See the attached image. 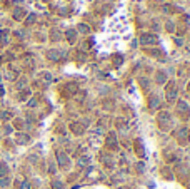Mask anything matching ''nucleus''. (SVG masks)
Listing matches in <instances>:
<instances>
[{
	"label": "nucleus",
	"mask_w": 190,
	"mask_h": 189,
	"mask_svg": "<svg viewBox=\"0 0 190 189\" xmlns=\"http://www.w3.org/2000/svg\"><path fill=\"white\" fill-rule=\"evenodd\" d=\"M157 124L160 130H170L173 125V120H172V115H170V112H167V110H160V112L157 114Z\"/></svg>",
	"instance_id": "1"
},
{
	"label": "nucleus",
	"mask_w": 190,
	"mask_h": 189,
	"mask_svg": "<svg viewBox=\"0 0 190 189\" xmlns=\"http://www.w3.org/2000/svg\"><path fill=\"white\" fill-rule=\"evenodd\" d=\"M105 147L107 151L114 152V151H119V139H117V134L114 132V130H110L109 134L105 135Z\"/></svg>",
	"instance_id": "2"
},
{
	"label": "nucleus",
	"mask_w": 190,
	"mask_h": 189,
	"mask_svg": "<svg viewBox=\"0 0 190 189\" xmlns=\"http://www.w3.org/2000/svg\"><path fill=\"white\" fill-rule=\"evenodd\" d=\"M177 94H178V89H177V84L173 80H170L167 85H165V99L167 102H175L177 100Z\"/></svg>",
	"instance_id": "3"
},
{
	"label": "nucleus",
	"mask_w": 190,
	"mask_h": 189,
	"mask_svg": "<svg viewBox=\"0 0 190 189\" xmlns=\"http://www.w3.org/2000/svg\"><path fill=\"white\" fill-rule=\"evenodd\" d=\"M57 162H58V167L63 169V171H67L70 167V157L63 151H57Z\"/></svg>",
	"instance_id": "4"
},
{
	"label": "nucleus",
	"mask_w": 190,
	"mask_h": 189,
	"mask_svg": "<svg viewBox=\"0 0 190 189\" xmlns=\"http://www.w3.org/2000/svg\"><path fill=\"white\" fill-rule=\"evenodd\" d=\"M175 137H177V140L180 144H187L190 140V130L187 127H180L175 130Z\"/></svg>",
	"instance_id": "5"
},
{
	"label": "nucleus",
	"mask_w": 190,
	"mask_h": 189,
	"mask_svg": "<svg viewBox=\"0 0 190 189\" xmlns=\"http://www.w3.org/2000/svg\"><path fill=\"white\" fill-rule=\"evenodd\" d=\"M79 90H80V89H79V85H77L75 82H67V84L62 87V92L67 95V97H72V95H75Z\"/></svg>",
	"instance_id": "6"
},
{
	"label": "nucleus",
	"mask_w": 190,
	"mask_h": 189,
	"mask_svg": "<svg viewBox=\"0 0 190 189\" xmlns=\"http://www.w3.org/2000/svg\"><path fill=\"white\" fill-rule=\"evenodd\" d=\"M69 130L74 135H84V132H85V125L82 124V122H79V120H74V122H70V125H69Z\"/></svg>",
	"instance_id": "7"
},
{
	"label": "nucleus",
	"mask_w": 190,
	"mask_h": 189,
	"mask_svg": "<svg viewBox=\"0 0 190 189\" xmlns=\"http://www.w3.org/2000/svg\"><path fill=\"white\" fill-rule=\"evenodd\" d=\"M139 42L142 43V45H153V43H157V37H155L153 33L145 32L139 37Z\"/></svg>",
	"instance_id": "8"
},
{
	"label": "nucleus",
	"mask_w": 190,
	"mask_h": 189,
	"mask_svg": "<svg viewBox=\"0 0 190 189\" xmlns=\"http://www.w3.org/2000/svg\"><path fill=\"white\" fill-rule=\"evenodd\" d=\"M177 112H178V115H183V117H187L190 114V107L185 100H182V99L177 100Z\"/></svg>",
	"instance_id": "9"
},
{
	"label": "nucleus",
	"mask_w": 190,
	"mask_h": 189,
	"mask_svg": "<svg viewBox=\"0 0 190 189\" xmlns=\"http://www.w3.org/2000/svg\"><path fill=\"white\" fill-rule=\"evenodd\" d=\"M134 149H135V154L139 157H144L145 156V147H144V142L140 139H135L134 140Z\"/></svg>",
	"instance_id": "10"
},
{
	"label": "nucleus",
	"mask_w": 190,
	"mask_h": 189,
	"mask_svg": "<svg viewBox=\"0 0 190 189\" xmlns=\"http://www.w3.org/2000/svg\"><path fill=\"white\" fill-rule=\"evenodd\" d=\"M15 142L20 144V146H25V144L30 142V135L25 134V132H17L15 134Z\"/></svg>",
	"instance_id": "11"
},
{
	"label": "nucleus",
	"mask_w": 190,
	"mask_h": 189,
	"mask_svg": "<svg viewBox=\"0 0 190 189\" xmlns=\"http://www.w3.org/2000/svg\"><path fill=\"white\" fill-rule=\"evenodd\" d=\"M115 127L124 132V130L129 129V120H127L125 117H117V119H115Z\"/></svg>",
	"instance_id": "12"
},
{
	"label": "nucleus",
	"mask_w": 190,
	"mask_h": 189,
	"mask_svg": "<svg viewBox=\"0 0 190 189\" xmlns=\"http://www.w3.org/2000/svg\"><path fill=\"white\" fill-rule=\"evenodd\" d=\"M149 109L150 110H158L160 109V99L157 95H150L149 97Z\"/></svg>",
	"instance_id": "13"
},
{
	"label": "nucleus",
	"mask_w": 190,
	"mask_h": 189,
	"mask_svg": "<svg viewBox=\"0 0 190 189\" xmlns=\"http://www.w3.org/2000/svg\"><path fill=\"white\" fill-rule=\"evenodd\" d=\"M155 82H157V84H167V72L165 70H157L155 72Z\"/></svg>",
	"instance_id": "14"
},
{
	"label": "nucleus",
	"mask_w": 190,
	"mask_h": 189,
	"mask_svg": "<svg viewBox=\"0 0 190 189\" xmlns=\"http://www.w3.org/2000/svg\"><path fill=\"white\" fill-rule=\"evenodd\" d=\"M102 107H104L105 110H114L115 109V102H114V99H104L102 100Z\"/></svg>",
	"instance_id": "15"
},
{
	"label": "nucleus",
	"mask_w": 190,
	"mask_h": 189,
	"mask_svg": "<svg viewBox=\"0 0 190 189\" xmlns=\"http://www.w3.org/2000/svg\"><path fill=\"white\" fill-rule=\"evenodd\" d=\"M45 57H47L48 60L55 62V60H58V59H60V52H58V50H47Z\"/></svg>",
	"instance_id": "16"
},
{
	"label": "nucleus",
	"mask_w": 190,
	"mask_h": 189,
	"mask_svg": "<svg viewBox=\"0 0 190 189\" xmlns=\"http://www.w3.org/2000/svg\"><path fill=\"white\" fill-rule=\"evenodd\" d=\"M8 43V30H0V47H5Z\"/></svg>",
	"instance_id": "17"
},
{
	"label": "nucleus",
	"mask_w": 190,
	"mask_h": 189,
	"mask_svg": "<svg viewBox=\"0 0 190 189\" xmlns=\"http://www.w3.org/2000/svg\"><path fill=\"white\" fill-rule=\"evenodd\" d=\"M89 162H90V157L89 156H80L79 159H77V166H79V167L89 166Z\"/></svg>",
	"instance_id": "18"
},
{
	"label": "nucleus",
	"mask_w": 190,
	"mask_h": 189,
	"mask_svg": "<svg viewBox=\"0 0 190 189\" xmlns=\"http://www.w3.org/2000/svg\"><path fill=\"white\" fill-rule=\"evenodd\" d=\"M50 189H65V184H63L60 179H52Z\"/></svg>",
	"instance_id": "19"
},
{
	"label": "nucleus",
	"mask_w": 190,
	"mask_h": 189,
	"mask_svg": "<svg viewBox=\"0 0 190 189\" xmlns=\"http://www.w3.org/2000/svg\"><path fill=\"white\" fill-rule=\"evenodd\" d=\"M12 15H13V18H15V20H22V18L25 17V10H23V8H15Z\"/></svg>",
	"instance_id": "20"
},
{
	"label": "nucleus",
	"mask_w": 190,
	"mask_h": 189,
	"mask_svg": "<svg viewBox=\"0 0 190 189\" xmlns=\"http://www.w3.org/2000/svg\"><path fill=\"white\" fill-rule=\"evenodd\" d=\"M30 89H22L20 92H18V100H27L28 97H30Z\"/></svg>",
	"instance_id": "21"
},
{
	"label": "nucleus",
	"mask_w": 190,
	"mask_h": 189,
	"mask_svg": "<svg viewBox=\"0 0 190 189\" xmlns=\"http://www.w3.org/2000/svg\"><path fill=\"white\" fill-rule=\"evenodd\" d=\"M77 38V30H74V28H69L67 30V40H69L70 43H74Z\"/></svg>",
	"instance_id": "22"
},
{
	"label": "nucleus",
	"mask_w": 190,
	"mask_h": 189,
	"mask_svg": "<svg viewBox=\"0 0 190 189\" xmlns=\"http://www.w3.org/2000/svg\"><path fill=\"white\" fill-rule=\"evenodd\" d=\"M112 62H114V67H120L122 64H124V57H122L120 54H115L114 59H112Z\"/></svg>",
	"instance_id": "23"
},
{
	"label": "nucleus",
	"mask_w": 190,
	"mask_h": 189,
	"mask_svg": "<svg viewBox=\"0 0 190 189\" xmlns=\"http://www.w3.org/2000/svg\"><path fill=\"white\" fill-rule=\"evenodd\" d=\"M8 176V166L5 162H0V177H7Z\"/></svg>",
	"instance_id": "24"
},
{
	"label": "nucleus",
	"mask_w": 190,
	"mask_h": 189,
	"mask_svg": "<svg viewBox=\"0 0 190 189\" xmlns=\"http://www.w3.org/2000/svg\"><path fill=\"white\" fill-rule=\"evenodd\" d=\"M139 84H140V87H142V89L147 90L149 87H150V80L147 79V77H140V79H139Z\"/></svg>",
	"instance_id": "25"
},
{
	"label": "nucleus",
	"mask_w": 190,
	"mask_h": 189,
	"mask_svg": "<svg viewBox=\"0 0 190 189\" xmlns=\"http://www.w3.org/2000/svg\"><path fill=\"white\" fill-rule=\"evenodd\" d=\"M163 156H165V161H167V162H175V161H177V156H175L173 152H170V151H165Z\"/></svg>",
	"instance_id": "26"
},
{
	"label": "nucleus",
	"mask_w": 190,
	"mask_h": 189,
	"mask_svg": "<svg viewBox=\"0 0 190 189\" xmlns=\"http://www.w3.org/2000/svg\"><path fill=\"white\" fill-rule=\"evenodd\" d=\"M74 97H75V100L82 102V100H84V99L87 97V92H85V90H79V92H77V94L74 95Z\"/></svg>",
	"instance_id": "27"
},
{
	"label": "nucleus",
	"mask_w": 190,
	"mask_h": 189,
	"mask_svg": "<svg viewBox=\"0 0 190 189\" xmlns=\"http://www.w3.org/2000/svg\"><path fill=\"white\" fill-rule=\"evenodd\" d=\"M77 30H80L82 33H89L90 32V27L85 25V23H79V25H77Z\"/></svg>",
	"instance_id": "28"
},
{
	"label": "nucleus",
	"mask_w": 190,
	"mask_h": 189,
	"mask_svg": "<svg viewBox=\"0 0 190 189\" xmlns=\"http://www.w3.org/2000/svg\"><path fill=\"white\" fill-rule=\"evenodd\" d=\"M13 125H15V129H23V125H25V122H23V119H13Z\"/></svg>",
	"instance_id": "29"
},
{
	"label": "nucleus",
	"mask_w": 190,
	"mask_h": 189,
	"mask_svg": "<svg viewBox=\"0 0 190 189\" xmlns=\"http://www.w3.org/2000/svg\"><path fill=\"white\" fill-rule=\"evenodd\" d=\"M0 119H2V120L12 119V112H10V110H3V112H0Z\"/></svg>",
	"instance_id": "30"
},
{
	"label": "nucleus",
	"mask_w": 190,
	"mask_h": 189,
	"mask_svg": "<svg viewBox=\"0 0 190 189\" xmlns=\"http://www.w3.org/2000/svg\"><path fill=\"white\" fill-rule=\"evenodd\" d=\"M162 176L165 177V179H173V174H172V171L167 167V169H162Z\"/></svg>",
	"instance_id": "31"
},
{
	"label": "nucleus",
	"mask_w": 190,
	"mask_h": 189,
	"mask_svg": "<svg viewBox=\"0 0 190 189\" xmlns=\"http://www.w3.org/2000/svg\"><path fill=\"white\" fill-rule=\"evenodd\" d=\"M35 20H37V15H35V13H30V15L27 17L25 23H27V25H32V23H35Z\"/></svg>",
	"instance_id": "32"
},
{
	"label": "nucleus",
	"mask_w": 190,
	"mask_h": 189,
	"mask_svg": "<svg viewBox=\"0 0 190 189\" xmlns=\"http://www.w3.org/2000/svg\"><path fill=\"white\" fill-rule=\"evenodd\" d=\"M5 77H7L8 80H15V79H17V74H15V70H7Z\"/></svg>",
	"instance_id": "33"
},
{
	"label": "nucleus",
	"mask_w": 190,
	"mask_h": 189,
	"mask_svg": "<svg viewBox=\"0 0 190 189\" xmlns=\"http://www.w3.org/2000/svg\"><path fill=\"white\" fill-rule=\"evenodd\" d=\"M50 38H52V40H58V38H62V35L58 33V30H52V33H50Z\"/></svg>",
	"instance_id": "34"
},
{
	"label": "nucleus",
	"mask_w": 190,
	"mask_h": 189,
	"mask_svg": "<svg viewBox=\"0 0 190 189\" xmlns=\"http://www.w3.org/2000/svg\"><path fill=\"white\" fill-rule=\"evenodd\" d=\"M87 59V55H85V52H77V60H79V62H84Z\"/></svg>",
	"instance_id": "35"
},
{
	"label": "nucleus",
	"mask_w": 190,
	"mask_h": 189,
	"mask_svg": "<svg viewBox=\"0 0 190 189\" xmlns=\"http://www.w3.org/2000/svg\"><path fill=\"white\" fill-rule=\"evenodd\" d=\"M25 84H27V80H25V79H20V80L17 82V89H20V90L25 89Z\"/></svg>",
	"instance_id": "36"
},
{
	"label": "nucleus",
	"mask_w": 190,
	"mask_h": 189,
	"mask_svg": "<svg viewBox=\"0 0 190 189\" xmlns=\"http://www.w3.org/2000/svg\"><path fill=\"white\" fill-rule=\"evenodd\" d=\"M42 79H43V82H52V75L48 74V72H43V74H42Z\"/></svg>",
	"instance_id": "37"
},
{
	"label": "nucleus",
	"mask_w": 190,
	"mask_h": 189,
	"mask_svg": "<svg viewBox=\"0 0 190 189\" xmlns=\"http://www.w3.org/2000/svg\"><path fill=\"white\" fill-rule=\"evenodd\" d=\"M8 182H10V181H8L7 177H2V179H0V187H7Z\"/></svg>",
	"instance_id": "38"
},
{
	"label": "nucleus",
	"mask_w": 190,
	"mask_h": 189,
	"mask_svg": "<svg viewBox=\"0 0 190 189\" xmlns=\"http://www.w3.org/2000/svg\"><path fill=\"white\" fill-rule=\"evenodd\" d=\"M20 189H30V182H28V181H22L20 182Z\"/></svg>",
	"instance_id": "39"
},
{
	"label": "nucleus",
	"mask_w": 190,
	"mask_h": 189,
	"mask_svg": "<svg viewBox=\"0 0 190 189\" xmlns=\"http://www.w3.org/2000/svg\"><path fill=\"white\" fill-rule=\"evenodd\" d=\"M149 54H150V55H155V57H160V50L153 49V50H149Z\"/></svg>",
	"instance_id": "40"
},
{
	"label": "nucleus",
	"mask_w": 190,
	"mask_h": 189,
	"mask_svg": "<svg viewBox=\"0 0 190 189\" xmlns=\"http://www.w3.org/2000/svg\"><path fill=\"white\" fill-rule=\"evenodd\" d=\"M137 171H139V172H144V164H142V162L137 164Z\"/></svg>",
	"instance_id": "41"
},
{
	"label": "nucleus",
	"mask_w": 190,
	"mask_h": 189,
	"mask_svg": "<svg viewBox=\"0 0 190 189\" xmlns=\"http://www.w3.org/2000/svg\"><path fill=\"white\" fill-rule=\"evenodd\" d=\"M167 28H168L170 32H173V28H175V27H173V23H172V22H167Z\"/></svg>",
	"instance_id": "42"
},
{
	"label": "nucleus",
	"mask_w": 190,
	"mask_h": 189,
	"mask_svg": "<svg viewBox=\"0 0 190 189\" xmlns=\"http://www.w3.org/2000/svg\"><path fill=\"white\" fill-rule=\"evenodd\" d=\"M35 105H37V100L35 99H32L30 102H28V107H35Z\"/></svg>",
	"instance_id": "43"
},
{
	"label": "nucleus",
	"mask_w": 190,
	"mask_h": 189,
	"mask_svg": "<svg viewBox=\"0 0 190 189\" xmlns=\"http://www.w3.org/2000/svg\"><path fill=\"white\" fill-rule=\"evenodd\" d=\"M122 189H130V187H129V186H124V187H122Z\"/></svg>",
	"instance_id": "44"
}]
</instances>
